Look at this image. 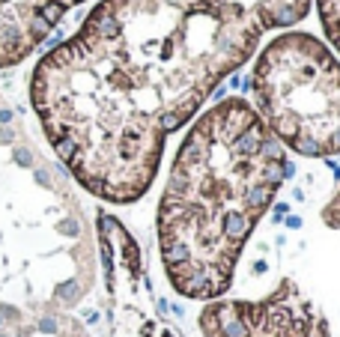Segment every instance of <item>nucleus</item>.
Returning a JSON list of instances; mask_svg holds the SVG:
<instances>
[{"instance_id":"39448f33","label":"nucleus","mask_w":340,"mask_h":337,"mask_svg":"<svg viewBox=\"0 0 340 337\" xmlns=\"http://www.w3.org/2000/svg\"><path fill=\"white\" fill-rule=\"evenodd\" d=\"M60 18L51 0H0V69L30 57Z\"/></svg>"},{"instance_id":"7ed1b4c3","label":"nucleus","mask_w":340,"mask_h":337,"mask_svg":"<svg viewBox=\"0 0 340 337\" xmlns=\"http://www.w3.org/2000/svg\"><path fill=\"white\" fill-rule=\"evenodd\" d=\"M251 93L281 146L308 158L340 156V60L314 33L275 36L254 63Z\"/></svg>"},{"instance_id":"6e6552de","label":"nucleus","mask_w":340,"mask_h":337,"mask_svg":"<svg viewBox=\"0 0 340 337\" xmlns=\"http://www.w3.org/2000/svg\"><path fill=\"white\" fill-rule=\"evenodd\" d=\"M51 3L57 6V12H60V15H66V12H69L72 6H78V3H84V0H51Z\"/></svg>"},{"instance_id":"20e7f679","label":"nucleus","mask_w":340,"mask_h":337,"mask_svg":"<svg viewBox=\"0 0 340 337\" xmlns=\"http://www.w3.org/2000/svg\"><path fill=\"white\" fill-rule=\"evenodd\" d=\"M197 325L203 337H331L328 319L295 281L284 278L266 298H215Z\"/></svg>"},{"instance_id":"f03ea898","label":"nucleus","mask_w":340,"mask_h":337,"mask_svg":"<svg viewBox=\"0 0 340 337\" xmlns=\"http://www.w3.org/2000/svg\"><path fill=\"white\" fill-rule=\"evenodd\" d=\"M289 173L284 146L233 96L188 129L158 203V254L170 286L215 302L233 284L245 242Z\"/></svg>"},{"instance_id":"423d86ee","label":"nucleus","mask_w":340,"mask_h":337,"mask_svg":"<svg viewBox=\"0 0 340 337\" xmlns=\"http://www.w3.org/2000/svg\"><path fill=\"white\" fill-rule=\"evenodd\" d=\"M316 12L325 39L340 51V0H316Z\"/></svg>"},{"instance_id":"0eeeda50","label":"nucleus","mask_w":340,"mask_h":337,"mask_svg":"<svg viewBox=\"0 0 340 337\" xmlns=\"http://www.w3.org/2000/svg\"><path fill=\"white\" fill-rule=\"evenodd\" d=\"M322 224L331 230H340V188L334 191V197L322 206Z\"/></svg>"},{"instance_id":"f257e3e1","label":"nucleus","mask_w":340,"mask_h":337,"mask_svg":"<svg viewBox=\"0 0 340 337\" xmlns=\"http://www.w3.org/2000/svg\"><path fill=\"white\" fill-rule=\"evenodd\" d=\"M314 0H102L33 69L30 104L78 185L134 203L167 137L191 120L260 39Z\"/></svg>"}]
</instances>
